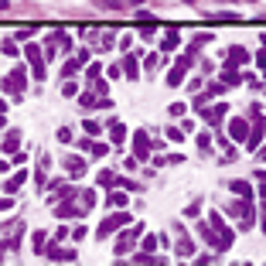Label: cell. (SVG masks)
<instances>
[{
	"instance_id": "obj_1",
	"label": "cell",
	"mask_w": 266,
	"mask_h": 266,
	"mask_svg": "<svg viewBox=\"0 0 266 266\" xmlns=\"http://www.w3.org/2000/svg\"><path fill=\"white\" fill-rule=\"evenodd\" d=\"M127 225H130V215H127V212H113L109 219H103V225H99V232H96V235H99V239H106V235H113L116 229H127Z\"/></svg>"
},
{
	"instance_id": "obj_2",
	"label": "cell",
	"mask_w": 266,
	"mask_h": 266,
	"mask_svg": "<svg viewBox=\"0 0 266 266\" xmlns=\"http://www.w3.org/2000/svg\"><path fill=\"white\" fill-rule=\"evenodd\" d=\"M209 222H212V229H215V235H219L222 249H229V246H232V229L225 225V222H222V215H219V212H215V215H212Z\"/></svg>"
},
{
	"instance_id": "obj_3",
	"label": "cell",
	"mask_w": 266,
	"mask_h": 266,
	"mask_svg": "<svg viewBox=\"0 0 266 266\" xmlns=\"http://www.w3.org/2000/svg\"><path fill=\"white\" fill-rule=\"evenodd\" d=\"M24 58L31 62V69H35V79H45V58H41V48H38V45H27Z\"/></svg>"
},
{
	"instance_id": "obj_4",
	"label": "cell",
	"mask_w": 266,
	"mask_h": 266,
	"mask_svg": "<svg viewBox=\"0 0 266 266\" xmlns=\"http://www.w3.org/2000/svg\"><path fill=\"white\" fill-rule=\"evenodd\" d=\"M133 154H137V161H147V157H151V137H147L143 130L133 133Z\"/></svg>"
},
{
	"instance_id": "obj_5",
	"label": "cell",
	"mask_w": 266,
	"mask_h": 266,
	"mask_svg": "<svg viewBox=\"0 0 266 266\" xmlns=\"http://www.w3.org/2000/svg\"><path fill=\"white\" fill-rule=\"evenodd\" d=\"M45 253H48V259H55V263H62V259H65V263H72V259H75V249H62V243L48 246Z\"/></svg>"
},
{
	"instance_id": "obj_6",
	"label": "cell",
	"mask_w": 266,
	"mask_h": 266,
	"mask_svg": "<svg viewBox=\"0 0 266 266\" xmlns=\"http://www.w3.org/2000/svg\"><path fill=\"white\" fill-rule=\"evenodd\" d=\"M246 133H249V123H246L243 116L229 120V137H232V140H243V143H246Z\"/></svg>"
},
{
	"instance_id": "obj_7",
	"label": "cell",
	"mask_w": 266,
	"mask_h": 266,
	"mask_svg": "<svg viewBox=\"0 0 266 266\" xmlns=\"http://www.w3.org/2000/svg\"><path fill=\"white\" fill-rule=\"evenodd\" d=\"M140 232L137 229H127L123 235H120V243H116V256H123V253H130V246H133V239H137Z\"/></svg>"
},
{
	"instance_id": "obj_8",
	"label": "cell",
	"mask_w": 266,
	"mask_h": 266,
	"mask_svg": "<svg viewBox=\"0 0 266 266\" xmlns=\"http://www.w3.org/2000/svg\"><path fill=\"white\" fill-rule=\"evenodd\" d=\"M243 62H249V55H246V48H229V58H225V69H235V65H243Z\"/></svg>"
},
{
	"instance_id": "obj_9",
	"label": "cell",
	"mask_w": 266,
	"mask_h": 266,
	"mask_svg": "<svg viewBox=\"0 0 266 266\" xmlns=\"http://www.w3.org/2000/svg\"><path fill=\"white\" fill-rule=\"evenodd\" d=\"M0 147H4V154H17V147H21V133H17V130H11L7 137L0 140Z\"/></svg>"
},
{
	"instance_id": "obj_10",
	"label": "cell",
	"mask_w": 266,
	"mask_h": 266,
	"mask_svg": "<svg viewBox=\"0 0 266 266\" xmlns=\"http://www.w3.org/2000/svg\"><path fill=\"white\" fill-rule=\"evenodd\" d=\"M82 205H72V198H62V205H58V215H65V219H75V215H82Z\"/></svg>"
},
{
	"instance_id": "obj_11",
	"label": "cell",
	"mask_w": 266,
	"mask_h": 266,
	"mask_svg": "<svg viewBox=\"0 0 266 266\" xmlns=\"http://www.w3.org/2000/svg\"><path fill=\"white\" fill-rule=\"evenodd\" d=\"M65 171H69L72 178H82V174H85V161H82V157H69V161H65Z\"/></svg>"
},
{
	"instance_id": "obj_12",
	"label": "cell",
	"mask_w": 266,
	"mask_h": 266,
	"mask_svg": "<svg viewBox=\"0 0 266 266\" xmlns=\"http://www.w3.org/2000/svg\"><path fill=\"white\" fill-rule=\"evenodd\" d=\"M24 181H27V171H24V167H21V171H14V178L7 181V195H14V191H21V185H24Z\"/></svg>"
},
{
	"instance_id": "obj_13",
	"label": "cell",
	"mask_w": 266,
	"mask_h": 266,
	"mask_svg": "<svg viewBox=\"0 0 266 266\" xmlns=\"http://www.w3.org/2000/svg\"><path fill=\"white\" fill-rule=\"evenodd\" d=\"M127 201H130V195H123V191H109L106 195V205H113V209H127Z\"/></svg>"
},
{
	"instance_id": "obj_14",
	"label": "cell",
	"mask_w": 266,
	"mask_h": 266,
	"mask_svg": "<svg viewBox=\"0 0 266 266\" xmlns=\"http://www.w3.org/2000/svg\"><path fill=\"white\" fill-rule=\"evenodd\" d=\"M11 93H14V96L24 93V69H14V72H11Z\"/></svg>"
},
{
	"instance_id": "obj_15",
	"label": "cell",
	"mask_w": 266,
	"mask_h": 266,
	"mask_svg": "<svg viewBox=\"0 0 266 266\" xmlns=\"http://www.w3.org/2000/svg\"><path fill=\"white\" fill-rule=\"evenodd\" d=\"M229 191H235V195H239V198H246V201L253 198V185H246V181H232V185H229Z\"/></svg>"
},
{
	"instance_id": "obj_16",
	"label": "cell",
	"mask_w": 266,
	"mask_h": 266,
	"mask_svg": "<svg viewBox=\"0 0 266 266\" xmlns=\"http://www.w3.org/2000/svg\"><path fill=\"white\" fill-rule=\"evenodd\" d=\"M109 137H113L116 143H123V140H127V127H123L120 120H113V123H109Z\"/></svg>"
},
{
	"instance_id": "obj_17",
	"label": "cell",
	"mask_w": 266,
	"mask_h": 266,
	"mask_svg": "<svg viewBox=\"0 0 266 266\" xmlns=\"http://www.w3.org/2000/svg\"><path fill=\"white\" fill-rule=\"evenodd\" d=\"M222 113H229V109H225V106H212V109H205V120H209V123H222Z\"/></svg>"
},
{
	"instance_id": "obj_18",
	"label": "cell",
	"mask_w": 266,
	"mask_h": 266,
	"mask_svg": "<svg viewBox=\"0 0 266 266\" xmlns=\"http://www.w3.org/2000/svg\"><path fill=\"white\" fill-rule=\"evenodd\" d=\"M181 79H185V69H181V65H174V69L167 72V85L174 89V85H181Z\"/></svg>"
},
{
	"instance_id": "obj_19",
	"label": "cell",
	"mask_w": 266,
	"mask_h": 266,
	"mask_svg": "<svg viewBox=\"0 0 266 266\" xmlns=\"http://www.w3.org/2000/svg\"><path fill=\"white\" fill-rule=\"evenodd\" d=\"M45 246H48V235L45 232H35V235H31V249H35V253H45Z\"/></svg>"
},
{
	"instance_id": "obj_20",
	"label": "cell",
	"mask_w": 266,
	"mask_h": 266,
	"mask_svg": "<svg viewBox=\"0 0 266 266\" xmlns=\"http://www.w3.org/2000/svg\"><path fill=\"white\" fill-rule=\"evenodd\" d=\"M79 195H82V209H85V212H93V209H96V191L89 188V191H79Z\"/></svg>"
},
{
	"instance_id": "obj_21",
	"label": "cell",
	"mask_w": 266,
	"mask_h": 266,
	"mask_svg": "<svg viewBox=\"0 0 266 266\" xmlns=\"http://www.w3.org/2000/svg\"><path fill=\"white\" fill-rule=\"evenodd\" d=\"M123 72H127L130 79H137V55H127V62H123Z\"/></svg>"
},
{
	"instance_id": "obj_22",
	"label": "cell",
	"mask_w": 266,
	"mask_h": 266,
	"mask_svg": "<svg viewBox=\"0 0 266 266\" xmlns=\"http://www.w3.org/2000/svg\"><path fill=\"white\" fill-rule=\"evenodd\" d=\"M191 253H195V246H191L185 235H181V243H178V256H191Z\"/></svg>"
},
{
	"instance_id": "obj_23",
	"label": "cell",
	"mask_w": 266,
	"mask_h": 266,
	"mask_svg": "<svg viewBox=\"0 0 266 266\" xmlns=\"http://www.w3.org/2000/svg\"><path fill=\"white\" fill-rule=\"evenodd\" d=\"M157 249V235H143V253H154Z\"/></svg>"
},
{
	"instance_id": "obj_24",
	"label": "cell",
	"mask_w": 266,
	"mask_h": 266,
	"mask_svg": "<svg viewBox=\"0 0 266 266\" xmlns=\"http://www.w3.org/2000/svg\"><path fill=\"white\" fill-rule=\"evenodd\" d=\"M89 151H93V157H106L109 147H106V143H89Z\"/></svg>"
},
{
	"instance_id": "obj_25",
	"label": "cell",
	"mask_w": 266,
	"mask_h": 266,
	"mask_svg": "<svg viewBox=\"0 0 266 266\" xmlns=\"http://www.w3.org/2000/svg\"><path fill=\"white\" fill-rule=\"evenodd\" d=\"M164 51H171V48H178V35H174V31H171V35H167V38H164Z\"/></svg>"
},
{
	"instance_id": "obj_26",
	"label": "cell",
	"mask_w": 266,
	"mask_h": 266,
	"mask_svg": "<svg viewBox=\"0 0 266 266\" xmlns=\"http://www.w3.org/2000/svg\"><path fill=\"white\" fill-rule=\"evenodd\" d=\"M82 127H85V137H96V133H99V123H93V120H85Z\"/></svg>"
},
{
	"instance_id": "obj_27",
	"label": "cell",
	"mask_w": 266,
	"mask_h": 266,
	"mask_svg": "<svg viewBox=\"0 0 266 266\" xmlns=\"http://www.w3.org/2000/svg\"><path fill=\"white\" fill-rule=\"evenodd\" d=\"M79 93V85H75V82H65V85H62V96H75Z\"/></svg>"
},
{
	"instance_id": "obj_28",
	"label": "cell",
	"mask_w": 266,
	"mask_h": 266,
	"mask_svg": "<svg viewBox=\"0 0 266 266\" xmlns=\"http://www.w3.org/2000/svg\"><path fill=\"white\" fill-rule=\"evenodd\" d=\"M185 137V133H181V130H174V127H167V140H171V143H178V140Z\"/></svg>"
},
{
	"instance_id": "obj_29",
	"label": "cell",
	"mask_w": 266,
	"mask_h": 266,
	"mask_svg": "<svg viewBox=\"0 0 266 266\" xmlns=\"http://www.w3.org/2000/svg\"><path fill=\"white\" fill-rule=\"evenodd\" d=\"M14 209V198L7 195V198H0V212H11Z\"/></svg>"
},
{
	"instance_id": "obj_30",
	"label": "cell",
	"mask_w": 266,
	"mask_h": 266,
	"mask_svg": "<svg viewBox=\"0 0 266 266\" xmlns=\"http://www.w3.org/2000/svg\"><path fill=\"white\" fill-rule=\"evenodd\" d=\"M4 55L14 58V55H17V45H14V41H4Z\"/></svg>"
},
{
	"instance_id": "obj_31",
	"label": "cell",
	"mask_w": 266,
	"mask_h": 266,
	"mask_svg": "<svg viewBox=\"0 0 266 266\" xmlns=\"http://www.w3.org/2000/svg\"><path fill=\"white\" fill-rule=\"evenodd\" d=\"M209 143H212V137H209V133H198V147H201V151H205Z\"/></svg>"
},
{
	"instance_id": "obj_32",
	"label": "cell",
	"mask_w": 266,
	"mask_h": 266,
	"mask_svg": "<svg viewBox=\"0 0 266 266\" xmlns=\"http://www.w3.org/2000/svg\"><path fill=\"white\" fill-rule=\"evenodd\" d=\"M99 185H113V171H103V174H99Z\"/></svg>"
},
{
	"instance_id": "obj_33",
	"label": "cell",
	"mask_w": 266,
	"mask_h": 266,
	"mask_svg": "<svg viewBox=\"0 0 266 266\" xmlns=\"http://www.w3.org/2000/svg\"><path fill=\"white\" fill-rule=\"evenodd\" d=\"M178 65H181V69L188 72V69H191V55H181V58H178Z\"/></svg>"
},
{
	"instance_id": "obj_34",
	"label": "cell",
	"mask_w": 266,
	"mask_h": 266,
	"mask_svg": "<svg viewBox=\"0 0 266 266\" xmlns=\"http://www.w3.org/2000/svg\"><path fill=\"white\" fill-rule=\"evenodd\" d=\"M0 174H7V161H0Z\"/></svg>"
},
{
	"instance_id": "obj_35",
	"label": "cell",
	"mask_w": 266,
	"mask_h": 266,
	"mask_svg": "<svg viewBox=\"0 0 266 266\" xmlns=\"http://www.w3.org/2000/svg\"><path fill=\"white\" fill-rule=\"evenodd\" d=\"M0 11H7V0H0Z\"/></svg>"
},
{
	"instance_id": "obj_36",
	"label": "cell",
	"mask_w": 266,
	"mask_h": 266,
	"mask_svg": "<svg viewBox=\"0 0 266 266\" xmlns=\"http://www.w3.org/2000/svg\"><path fill=\"white\" fill-rule=\"evenodd\" d=\"M188 4H191V0H188Z\"/></svg>"
}]
</instances>
